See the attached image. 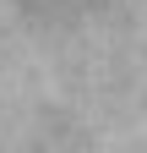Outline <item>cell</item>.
<instances>
[{
	"label": "cell",
	"instance_id": "cell-1",
	"mask_svg": "<svg viewBox=\"0 0 147 153\" xmlns=\"http://www.w3.org/2000/svg\"><path fill=\"white\" fill-rule=\"evenodd\" d=\"M115 153H147V148H115Z\"/></svg>",
	"mask_w": 147,
	"mask_h": 153
}]
</instances>
